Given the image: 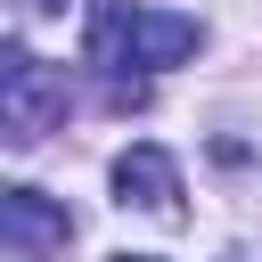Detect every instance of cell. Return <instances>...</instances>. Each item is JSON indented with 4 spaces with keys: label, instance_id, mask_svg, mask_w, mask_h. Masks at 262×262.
<instances>
[{
    "label": "cell",
    "instance_id": "6da1fadb",
    "mask_svg": "<svg viewBox=\"0 0 262 262\" xmlns=\"http://www.w3.org/2000/svg\"><path fill=\"white\" fill-rule=\"evenodd\" d=\"M196 41H205L196 16H172V8H147V0H90V66L115 74V106L139 98V82H123L131 66L164 74V66L196 57Z\"/></svg>",
    "mask_w": 262,
    "mask_h": 262
},
{
    "label": "cell",
    "instance_id": "7a4b0ae2",
    "mask_svg": "<svg viewBox=\"0 0 262 262\" xmlns=\"http://www.w3.org/2000/svg\"><path fill=\"white\" fill-rule=\"evenodd\" d=\"M57 115H66V74L41 66L33 49L0 41V147H33Z\"/></svg>",
    "mask_w": 262,
    "mask_h": 262
},
{
    "label": "cell",
    "instance_id": "3957f363",
    "mask_svg": "<svg viewBox=\"0 0 262 262\" xmlns=\"http://www.w3.org/2000/svg\"><path fill=\"white\" fill-rule=\"evenodd\" d=\"M66 237H74V213H66L57 196H41V188H0V254L41 262V254H57Z\"/></svg>",
    "mask_w": 262,
    "mask_h": 262
},
{
    "label": "cell",
    "instance_id": "277c9868",
    "mask_svg": "<svg viewBox=\"0 0 262 262\" xmlns=\"http://www.w3.org/2000/svg\"><path fill=\"white\" fill-rule=\"evenodd\" d=\"M115 196L123 205H139V213H156V221H172L180 213V172H172V156L164 147H123L115 156Z\"/></svg>",
    "mask_w": 262,
    "mask_h": 262
},
{
    "label": "cell",
    "instance_id": "5b68a950",
    "mask_svg": "<svg viewBox=\"0 0 262 262\" xmlns=\"http://www.w3.org/2000/svg\"><path fill=\"white\" fill-rule=\"evenodd\" d=\"M131 262H147V254H131Z\"/></svg>",
    "mask_w": 262,
    "mask_h": 262
}]
</instances>
